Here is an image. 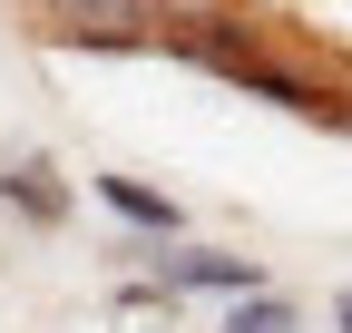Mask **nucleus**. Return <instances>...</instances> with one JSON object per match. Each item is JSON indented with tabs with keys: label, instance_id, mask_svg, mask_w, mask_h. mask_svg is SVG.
I'll use <instances>...</instances> for the list:
<instances>
[{
	"label": "nucleus",
	"instance_id": "obj_2",
	"mask_svg": "<svg viewBox=\"0 0 352 333\" xmlns=\"http://www.w3.org/2000/svg\"><path fill=\"white\" fill-rule=\"evenodd\" d=\"M0 186H10V206H20L30 226H59V216H69V186H59L50 157H10V177H0Z\"/></svg>",
	"mask_w": 352,
	"mask_h": 333
},
{
	"label": "nucleus",
	"instance_id": "obj_5",
	"mask_svg": "<svg viewBox=\"0 0 352 333\" xmlns=\"http://www.w3.org/2000/svg\"><path fill=\"white\" fill-rule=\"evenodd\" d=\"M235 333H294V304H274V294H235Z\"/></svg>",
	"mask_w": 352,
	"mask_h": 333
},
{
	"label": "nucleus",
	"instance_id": "obj_1",
	"mask_svg": "<svg viewBox=\"0 0 352 333\" xmlns=\"http://www.w3.org/2000/svg\"><path fill=\"white\" fill-rule=\"evenodd\" d=\"M39 10H50V30L59 39H157L166 20H157V0H39Z\"/></svg>",
	"mask_w": 352,
	"mask_h": 333
},
{
	"label": "nucleus",
	"instance_id": "obj_6",
	"mask_svg": "<svg viewBox=\"0 0 352 333\" xmlns=\"http://www.w3.org/2000/svg\"><path fill=\"white\" fill-rule=\"evenodd\" d=\"M333 314H342V333H352V294H342V304H333Z\"/></svg>",
	"mask_w": 352,
	"mask_h": 333
},
{
	"label": "nucleus",
	"instance_id": "obj_4",
	"mask_svg": "<svg viewBox=\"0 0 352 333\" xmlns=\"http://www.w3.org/2000/svg\"><path fill=\"white\" fill-rule=\"evenodd\" d=\"M98 196L118 206L127 226H157V235H176V196H157V186H138V177H98Z\"/></svg>",
	"mask_w": 352,
	"mask_h": 333
},
{
	"label": "nucleus",
	"instance_id": "obj_3",
	"mask_svg": "<svg viewBox=\"0 0 352 333\" xmlns=\"http://www.w3.org/2000/svg\"><path fill=\"white\" fill-rule=\"evenodd\" d=\"M166 284H196V294H254V265H235V255H166Z\"/></svg>",
	"mask_w": 352,
	"mask_h": 333
}]
</instances>
